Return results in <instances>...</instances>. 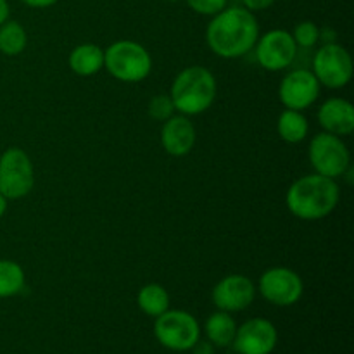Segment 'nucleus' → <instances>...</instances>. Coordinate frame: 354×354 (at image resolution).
Wrapping results in <instances>:
<instances>
[{"mask_svg": "<svg viewBox=\"0 0 354 354\" xmlns=\"http://www.w3.org/2000/svg\"><path fill=\"white\" fill-rule=\"evenodd\" d=\"M259 24L245 7H225L207 24L206 40L211 52L223 59H239L254 48Z\"/></svg>", "mask_w": 354, "mask_h": 354, "instance_id": "f257e3e1", "label": "nucleus"}, {"mask_svg": "<svg viewBox=\"0 0 354 354\" xmlns=\"http://www.w3.org/2000/svg\"><path fill=\"white\" fill-rule=\"evenodd\" d=\"M339 201L341 190L337 182L318 173L297 178L286 196L290 213L303 221L324 220L337 207Z\"/></svg>", "mask_w": 354, "mask_h": 354, "instance_id": "f03ea898", "label": "nucleus"}, {"mask_svg": "<svg viewBox=\"0 0 354 354\" xmlns=\"http://www.w3.org/2000/svg\"><path fill=\"white\" fill-rule=\"evenodd\" d=\"M216 78L204 66H189L173 80L169 97L175 111L183 116H197L213 106L216 100Z\"/></svg>", "mask_w": 354, "mask_h": 354, "instance_id": "7ed1b4c3", "label": "nucleus"}, {"mask_svg": "<svg viewBox=\"0 0 354 354\" xmlns=\"http://www.w3.org/2000/svg\"><path fill=\"white\" fill-rule=\"evenodd\" d=\"M104 68L123 83H138L151 75L152 59L144 45L118 40L104 50Z\"/></svg>", "mask_w": 354, "mask_h": 354, "instance_id": "20e7f679", "label": "nucleus"}, {"mask_svg": "<svg viewBox=\"0 0 354 354\" xmlns=\"http://www.w3.org/2000/svg\"><path fill=\"white\" fill-rule=\"evenodd\" d=\"M154 335L162 348L185 353L201 339V325L189 311L168 310L156 318Z\"/></svg>", "mask_w": 354, "mask_h": 354, "instance_id": "39448f33", "label": "nucleus"}, {"mask_svg": "<svg viewBox=\"0 0 354 354\" xmlns=\"http://www.w3.org/2000/svg\"><path fill=\"white\" fill-rule=\"evenodd\" d=\"M35 169L30 156L19 147H9L0 156V194L7 201L23 199L33 190Z\"/></svg>", "mask_w": 354, "mask_h": 354, "instance_id": "423d86ee", "label": "nucleus"}, {"mask_svg": "<svg viewBox=\"0 0 354 354\" xmlns=\"http://www.w3.org/2000/svg\"><path fill=\"white\" fill-rule=\"evenodd\" d=\"M308 158L315 173L334 180L344 176L346 171L351 168V154L348 145L344 144L342 137L327 131L315 135L308 149Z\"/></svg>", "mask_w": 354, "mask_h": 354, "instance_id": "0eeeda50", "label": "nucleus"}, {"mask_svg": "<svg viewBox=\"0 0 354 354\" xmlns=\"http://www.w3.org/2000/svg\"><path fill=\"white\" fill-rule=\"evenodd\" d=\"M311 71L317 76L320 85L334 90L342 88L353 78V57L348 48L330 41L315 52Z\"/></svg>", "mask_w": 354, "mask_h": 354, "instance_id": "6e6552de", "label": "nucleus"}, {"mask_svg": "<svg viewBox=\"0 0 354 354\" xmlns=\"http://www.w3.org/2000/svg\"><path fill=\"white\" fill-rule=\"evenodd\" d=\"M258 290L263 299L280 308H289L299 303L304 292V283L299 273L286 266L268 268L261 275Z\"/></svg>", "mask_w": 354, "mask_h": 354, "instance_id": "1a4fd4ad", "label": "nucleus"}, {"mask_svg": "<svg viewBox=\"0 0 354 354\" xmlns=\"http://www.w3.org/2000/svg\"><path fill=\"white\" fill-rule=\"evenodd\" d=\"M256 59L266 71H283L294 62L297 55V45L292 33L286 30H272L258 38L254 45Z\"/></svg>", "mask_w": 354, "mask_h": 354, "instance_id": "9d476101", "label": "nucleus"}, {"mask_svg": "<svg viewBox=\"0 0 354 354\" xmlns=\"http://www.w3.org/2000/svg\"><path fill=\"white\" fill-rule=\"evenodd\" d=\"M322 85L311 69H294L280 82L279 99L286 109L304 111L317 102Z\"/></svg>", "mask_w": 354, "mask_h": 354, "instance_id": "9b49d317", "label": "nucleus"}, {"mask_svg": "<svg viewBox=\"0 0 354 354\" xmlns=\"http://www.w3.org/2000/svg\"><path fill=\"white\" fill-rule=\"evenodd\" d=\"M279 342L277 327L266 318H251L237 327L232 348L237 354H272Z\"/></svg>", "mask_w": 354, "mask_h": 354, "instance_id": "f8f14e48", "label": "nucleus"}, {"mask_svg": "<svg viewBox=\"0 0 354 354\" xmlns=\"http://www.w3.org/2000/svg\"><path fill=\"white\" fill-rule=\"evenodd\" d=\"M256 286L244 275H227L213 287L211 299L220 311L237 313L244 311L254 303Z\"/></svg>", "mask_w": 354, "mask_h": 354, "instance_id": "ddd939ff", "label": "nucleus"}, {"mask_svg": "<svg viewBox=\"0 0 354 354\" xmlns=\"http://www.w3.org/2000/svg\"><path fill=\"white\" fill-rule=\"evenodd\" d=\"M196 135V127L189 120V116H183V114L175 116L173 114L169 120L162 123L161 144L169 156L182 158L194 149Z\"/></svg>", "mask_w": 354, "mask_h": 354, "instance_id": "4468645a", "label": "nucleus"}, {"mask_svg": "<svg viewBox=\"0 0 354 354\" xmlns=\"http://www.w3.org/2000/svg\"><path fill=\"white\" fill-rule=\"evenodd\" d=\"M318 123L327 133L348 137L354 131V107L349 100L332 97L318 109Z\"/></svg>", "mask_w": 354, "mask_h": 354, "instance_id": "2eb2a0df", "label": "nucleus"}, {"mask_svg": "<svg viewBox=\"0 0 354 354\" xmlns=\"http://www.w3.org/2000/svg\"><path fill=\"white\" fill-rule=\"evenodd\" d=\"M69 68L78 76H93L104 68V50L95 44H82L69 54Z\"/></svg>", "mask_w": 354, "mask_h": 354, "instance_id": "dca6fc26", "label": "nucleus"}, {"mask_svg": "<svg viewBox=\"0 0 354 354\" xmlns=\"http://www.w3.org/2000/svg\"><path fill=\"white\" fill-rule=\"evenodd\" d=\"M235 332H237V324L227 311H214L204 324V334L214 348H230Z\"/></svg>", "mask_w": 354, "mask_h": 354, "instance_id": "f3484780", "label": "nucleus"}, {"mask_svg": "<svg viewBox=\"0 0 354 354\" xmlns=\"http://www.w3.org/2000/svg\"><path fill=\"white\" fill-rule=\"evenodd\" d=\"M277 131H279L280 138L287 142V144H299V142H303L308 137L310 124H308V120L303 114V111L286 109L279 116Z\"/></svg>", "mask_w": 354, "mask_h": 354, "instance_id": "a211bd4d", "label": "nucleus"}, {"mask_svg": "<svg viewBox=\"0 0 354 354\" xmlns=\"http://www.w3.org/2000/svg\"><path fill=\"white\" fill-rule=\"evenodd\" d=\"M137 304L142 313L158 318L169 310V294L161 283H147L138 290Z\"/></svg>", "mask_w": 354, "mask_h": 354, "instance_id": "6ab92c4d", "label": "nucleus"}, {"mask_svg": "<svg viewBox=\"0 0 354 354\" xmlns=\"http://www.w3.org/2000/svg\"><path fill=\"white\" fill-rule=\"evenodd\" d=\"M26 277L19 263L0 259V299L17 296L24 289Z\"/></svg>", "mask_w": 354, "mask_h": 354, "instance_id": "aec40b11", "label": "nucleus"}, {"mask_svg": "<svg viewBox=\"0 0 354 354\" xmlns=\"http://www.w3.org/2000/svg\"><path fill=\"white\" fill-rule=\"evenodd\" d=\"M26 30L17 21L7 19L6 23L0 24V52L3 55H9V57L19 55L26 48Z\"/></svg>", "mask_w": 354, "mask_h": 354, "instance_id": "412c9836", "label": "nucleus"}, {"mask_svg": "<svg viewBox=\"0 0 354 354\" xmlns=\"http://www.w3.org/2000/svg\"><path fill=\"white\" fill-rule=\"evenodd\" d=\"M322 31L313 21H303V23L296 24L292 31V38L296 41L297 47L303 48H310L313 45H317V41L320 40Z\"/></svg>", "mask_w": 354, "mask_h": 354, "instance_id": "4be33fe9", "label": "nucleus"}, {"mask_svg": "<svg viewBox=\"0 0 354 354\" xmlns=\"http://www.w3.org/2000/svg\"><path fill=\"white\" fill-rule=\"evenodd\" d=\"M147 113L154 121H159V123L162 121L165 123L166 120H169L175 114V106H173L171 97L166 95V93L154 95L151 99V102H149Z\"/></svg>", "mask_w": 354, "mask_h": 354, "instance_id": "5701e85b", "label": "nucleus"}, {"mask_svg": "<svg viewBox=\"0 0 354 354\" xmlns=\"http://www.w3.org/2000/svg\"><path fill=\"white\" fill-rule=\"evenodd\" d=\"M190 9L203 16H214L227 7L228 0H187Z\"/></svg>", "mask_w": 354, "mask_h": 354, "instance_id": "b1692460", "label": "nucleus"}, {"mask_svg": "<svg viewBox=\"0 0 354 354\" xmlns=\"http://www.w3.org/2000/svg\"><path fill=\"white\" fill-rule=\"evenodd\" d=\"M277 0H242L245 9H249L251 12H259V10H266L275 3Z\"/></svg>", "mask_w": 354, "mask_h": 354, "instance_id": "393cba45", "label": "nucleus"}, {"mask_svg": "<svg viewBox=\"0 0 354 354\" xmlns=\"http://www.w3.org/2000/svg\"><path fill=\"white\" fill-rule=\"evenodd\" d=\"M192 351H194V354H214V346L211 344L209 341H197L196 344H194V348H192Z\"/></svg>", "mask_w": 354, "mask_h": 354, "instance_id": "a878e982", "label": "nucleus"}, {"mask_svg": "<svg viewBox=\"0 0 354 354\" xmlns=\"http://www.w3.org/2000/svg\"><path fill=\"white\" fill-rule=\"evenodd\" d=\"M23 3H26L28 7H33V9H45V7H50L54 3H57L59 0H21Z\"/></svg>", "mask_w": 354, "mask_h": 354, "instance_id": "bb28decb", "label": "nucleus"}, {"mask_svg": "<svg viewBox=\"0 0 354 354\" xmlns=\"http://www.w3.org/2000/svg\"><path fill=\"white\" fill-rule=\"evenodd\" d=\"M9 2H7V0H0V24H3L9 19Z\"/></svg>", "mask_w": 354, "mask_h": 354, "instance_id": "cd10ccee", "label": "nucleus"}, {"mask_svg": "<svg viewBox=\"0 0 354 354\" xmlns=\"http://www.w3.org/2000/svg\"><path fill=\"white\" fill-rule=\"evenodd\" d=\"M6 211H7V199L2 196V194H0V218L6 214Z\"/></svg>", "mask_w": 354, "mask_h": 354, "instance_id": "c85d7f7f", "label": "nucleus"}, {"mask_svg": "<svg viewBox=\"0 0 354 354\" xmlns=\"http://www.w3.org/2000/svg\"><path fill=\"white\" fill-rule=\"evenodd\" d=\"M168 2H180V0H168Z\"/></svg>", "mask_w": 354, "mask_h": 354, "instance_id": "c756f323", "label": "nucleus"}]
</instances>
